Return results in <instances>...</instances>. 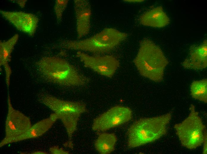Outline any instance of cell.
Here are the masks:
<instances>
[{"label":"cell","mask_w":207,"mask_h":154,"mask_svg":"<svg viewBox=\"0 0 207 154\" xmlns=\"http://www.w3.org/2000/svg\"><path fill=\"white\" fill-rule=\"evenodd\" d=\"M134 62L142 76L156 82L162 80L168 63L160 48L149 40L142 42Z\"/></svg>","instance_id":"obj_3"},{"label":"cell","mask_w":207,"mask_h":154,"mask_svg":"<svg viewBox=\"0 0 207 154\" xmlns=\"http://www.w3.org/2000/svg\"><path fill=\"white\" fill-rule=\"evenodd\" d=\"M123 40L122 33L111 28H106L94 36L80 41L64 42L63 47L68 49L101 54L111 50Z\"/></svg>","instance_id":"obj_5"},{"label":"cell","mask_w":207,"mask_h":154,"mask_svg":"<svg viewBox=\"0 0 207 154\" xmlns=\"http://www.w3.org/2000/svg\"><path fill=\"white\" fill-rule=\"evenodd\" d=\"M117 141V136L114 133H101L95 142V148L100 154H110L115 150Z\"/></svg>","instance_id":"obj_16"},{"label":"cell","mask_w":207,"mask_h":154,"mask_svg":"<svg viewBox=\"0 0 207 154\" xmlns=\"http://www.w3.org/2000/svg\"><path fill=\"white\" fill-rule=\"evenodd\" d=\"M203 153L207 154V135L205 137L203 143Z\"/></svg>","instance_id":"obj_20"},{"label":"cell","mask_w":207,"mask_h":154,"mask_svg":"<svg viewBox=\"0 0 207 154\" xmlns=\"http://www.w3.org/2000/svg\"><path fill=\"white\" fill-rule=\"evenodd\" d=\"M127 1L129 2H139L143 1V0H126Z\"/></svg>","instance_id":"obj_23"},{"label":"cell","mask_w":207,"mask_h":154,"mask_svg":"<svg viewBox=\"0 0 207 154\" xmlns=\"http://www.w3.org/2000/svg\"><path fill=\"white\" fill-rule=\"evenodd\" d=\"M207 41L198 46H193L190 49L189 54L182 64L185 68L200 70L206 68L207 65Z\"/></svg>","instance_id":"obj_12"},{"label":"cell","mask_w":207,"mask_h":154,"mask_svg":"<svg viewBox=\"0 0 207 154\" xmlns=\"http://www.w3.org/2000/svg\"><path fill=\"white\" fill-rule=\"evenodd\" d=\"M132 115L128 107L114 106L94 119L92 129L98 132L106 131L129 121Z\"/></svg>","instance_id":"obj_8"},{"label":"cell","mask_w":207,"mask_h":154,"mask_svg":"<svg viewBox=\"0 0 207 154\" xmlns=\"http://www.w3.org/2000/svg\"><path fill=\"white\" fill-rule=\"evenodd\" d=\"M40 70L49 81L66 86H79L89 79L73 66L64 59L54 57L43 58L37 63Z\"/></svg>","instance_id":"obj_2"},{"label":"cell","mask_w":207,"mask_h":154,"mask_svg":"<svg viewBox=\"0 0 207 154\" xmlns=\"http://www.w3.org/2000/svg\"><path fill=\"white\" fill-rule=\"evenodd\" d=\"M0 13L18 30L31 36H34L39 21L38 18L34 15L22 12L3 10H0Z\"/></svg>","instance_id":"obj_10"},{"label":"cell","mask_w":207,"mask_h":154,"mask_svg":"<svg viewBox=\"0 0 207 154\" xmlns=\"http://www.w3.org/2000/svg\"><path fill=\"white\" fill-rule=\"evenodd\" d=\"M172 118L170 112L158 116L140 119L127 131L128 145L131 148L153 142L166 134Z\"/></svg>","instance_id":"obj_1"},{"label":"cell","mask_w":207,"mask_h":154,"mask_svg":"<svg viewBox=\"0 0 207 154\" xmlns=\"http://www.w3.org/2000/svg\"><path fill=\"white\" fill-rule=\"evenodd\" d=\"M18 38V35L15 34L7 41L0 42V66H3L4 67L6 83L8 88L12 73L9 62L11 60V53Z\"/></svg>","instance_id":"obj_13"},{"label":"cell","mask_w":207,"mask_h":154,"mask_svg":"<svg viewBox=\"0 0 207 154\" xmlns=\"http://www.w3.org/2000/svg\"><path fill=\"white\" fill-rule=\"evenodd\" d=\"M68 1V0H57L55 1L54 10L58 23L61 21L63 12L67 7Z\"/></svg>","instance_id":"obj_18"},{"label":"cell","mask_w":207,"mask_h":154,"mask_svg":"<svg viewBox=\"0 0 207 154\" xmlns=\"http://www.w3.org/2000/svg\"><path fill=\"white\" fill-rule=\"evenodd\" d=\"M76 56L85 67L108 78L113 76L120 66L119 60L111 55L92 56L78 51Z\"/></svg>","instance_id":"obj_9"},{"label":"cell","mask_w":207,"mask_h":154,"mask_svg":"<svg viewBox=\"0 0 207 154\" xmlns=\"http://www.w3.org/2000/svg\"><path fill=\"white\" fill-rule=\"evenodd\" d=\"M188 116L174 126L176 134L182 145L189 149H195L202 145L207 134L204 133L206 125L191 104Z\"/></svg>","instance_id":"obj_6"},{"label":"cell","mask_w":207,"mask_h":154,"mask_svg":"<svg viewBox=\"0 0 207 154\" xmlns=\"http://www.w3.org/2000/svg\"><path fill=\"white\" fill-rule=\"evenodd\" d=\"M49 151L52 154H68L69 152L60 148L58 146H55L51 147L49 149Z\"/></svg>","instance_id":"obj_19"},{"label":"cell","mask_w":207,"mask_h":154,"mask_svg":"<svg viewBox=\"0 0 207 154\" xmlns=\"http://www.w3.org/2000/svg\"><path fill=\"white\" fill-rule=\"evenodd\" d=\"M42 102L55 113L62 121L68 137V140L64 146L73 149L72 136L77 129L81 116L86 112V105L81 102L63 100L50 95L44 96Z\"/></svg>","instance_id":"obj_4"},{"label":"cell","mask_w":207,"mask_h":154,"mask_svg":"<svg viewBox=\"0 0 207 154\" xmlns=\"http://www.w3.org/2000/svg\"><path fill=\"white\" fill-rule=\"evenodd\" d=\"M190 93L195 99L207 102V80L206 79L193 81L190 86Z\"/></svg>","instance_id":"obj_17"},{"label":"cell","mask_w":207,"mask_h":154,"mask_svg":"<svg viewBox=\"0 0 207 154\" xmlns=\"http://www.w3.org/2000/svg\"><path fill=\"white\" fill-rule=\"evenodd\" d=\"M58 119L57 116L54 113L51 114L48 117L32 125L24 140L35 138L42 136L52 127Z\"/></svg>","instance_id":"obj_15"},{"label":"cell","mask_w":207,"mask_h":154,"mask_svg":"<svg viewBox=\"0 0 207 154\" xmlns=\"http://www.w3.org/2000/svg\"><path fill=\"white\" fill-rule=\"evenodd\" d=\"M15 2L18 4L22 8H23L26 4V0L15 1Z\"/></svg>","instance_id":"obj_21"},{"label":"cell","mask_w":207,"mask_h":154,"mask_svg":"<svg viewBox=\"0 0 207 154\" xmlns=\"http://www.w3.org/2000/svg\"><path fill=\"white\" fill-rule=\"evenodd\" d=\"M140 22L143 25L162 28L170 22L169 19L161 7H156L141 16Z\"/></svg>","instance_id":"obj_14"},{"label":"cell","mask_w":207,"mask_h":154,"mask_svg":"<svg viewBox=\"0 0 207 154\" xmlns=\"http://www.w3.org/2000/svg\"><path fill=\"white\" fill-rule=\"evenodd\" d=\"M73 3L78 37L81 38L88 35L90 30L91 5L87 0H75Z\"/></svg>","instance_id":"obj_11"},{"label":"cell","mask_w":207,"mask_h":154,"mask_svg":"<svg viewBox=\"0 0 207 154\" xmlns=\"http://www.w3.org/2000/svg\"><path fill=\"white\" fill-rule=\"evenodd\" d=\"M32 154H47V153L41 151H36L32 153Z\"/></svg>","instance_id":"obj_22"},{"label":"cell","mask_w":207,"mask_h":154,"mask_svg":"<svg viewBox=\"0 0 207 154\" xmlns=\"http://www.w3.org/2000/svg\"><path fill=\"white\" fill-rule=\"evenodd\" d=\"M8 94V112L5 123V135L0 142V147L24 140L32 126L29 117L13 107L9 91Z\"/></svg>","instance_id":"obj_7"}]
</instances>
